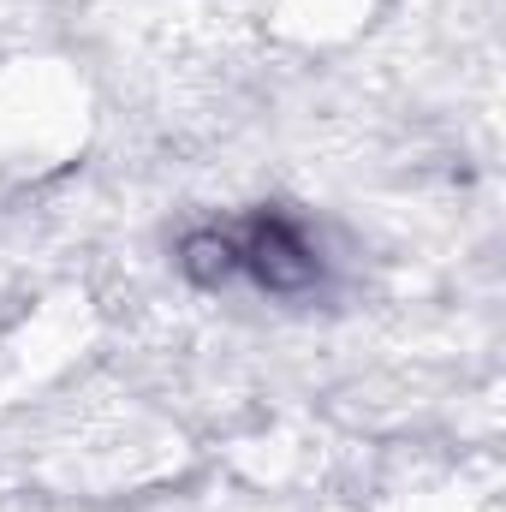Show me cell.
Segmentation results:
<instances>
[{
    "label": "cell",
    "instance_id": "1",
    "mask_svg": "<svg viewBox=\"0 0 506 512\" xmlns=\"http://www.w3.org/2000/svg\"><path fill=\"white\" fill-rule=\"evenodd\" d=\"M227 245H233V274H251L256 286H268L280 298L310 292L322 280V256L304 239V227L286 221V215H274V209H262L245 227H233Z\"/></svg>",
    "mask_w": 506,
    "mask_h": 512
}]
</instances>
